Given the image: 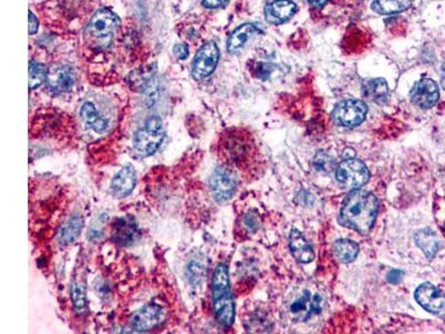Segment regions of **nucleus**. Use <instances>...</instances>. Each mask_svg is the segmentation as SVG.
<instances>
[{"label":"nucleus","mask_w":445,"mask_h":334,"mask_svg":"<svg viewBox=\"0 0 445 334\" xmlns=\"http://www.w3.org/2000/svg\"><path fill=\"white\" fill-rule=\"evenodd\" d=\"M379 201L373 193L366 190H353L342 205L340 223L345 228L366 235L373 228Z\"/></svg>","instance_id":"nucleus-1"},{"label":"nucleus","mask_w":445,"mask_h":334,"mask_svg":"<svg viewBox=\"0 0 445 334\" xmlns=\"http://www.w3.org/2000/svg\"><path fill=\"white\" fill-rule=\"evenodd\" d=\"M165 139V130L158 116H151L144 126L134 134L133 146L142 157H149L158 150Z\"/></svg>","instance_id":"nucleus-3"},{"label":"nucleus","mask_w":445,"mask_h":334,"mask_svg":"<svg viewBox=\"0 0 445 334\" xmlns=\"http://www.w3.org/2000/svg\"><path fill=\"white\" fill-rule=\"evenodd\" d=\"M441 70H442V72H441V85H442L443 90H445V58Z\"/></svg>","instance_id":"nucleus-35"},{"label":"nucleus","mask_w":445,"mask_h":334,"mask_svg":"<svg viewBox=\"0 0 445 334\" xmlns=\"http://www.w3.org/2000/svg\"><path fill=\"white\" fill-rule=\"evenodd\" d=\"M331 0H309V6L312 8L322 9L327 3H330Z\"/></svg>","instance_id":"nucleus-33"},{"label":"nucleus","mask_w":445,"mask_h":334,"mask_svg":"<svg viewBox=\"0 0 445 334\" xmlns=\"http://www.w3.org/2000/svg\"><path fill=\"white\" fill-rule=\"evenodd\" d=\"M29 88L36 90L46 81L47 70L43 63L30 61L29 63Z\"/></svg>","instance_id":"nucleus-27"},{"label":"nucleus","mask_w":445,"mask_h":334,"mask_svg":"<svg viewBox=\"0 0 445 334\" xmlns=\"http://www.w3.org/2000/svg\"><path fill=\"white\" fill-rule=\"evenodd\" d=\"M229 3V0H203V6L205 8H220Z\"/></svg>","instance_id":"nucleus-30"},{"label":"nucleus","mask_w":445,"mask_h":334,"mask_svg":"<svg viewBox=\"0 0 445 334\" xmlns=\"http://www.w3.org/2000/svg\"><path fill=\"white\" fill-rule=\"evenodd\" d=\"M322 299L318 295L312 297L309 292L304 293L300 299H296L291 306V311L295 315H302L307 320L314 313H320L322 310Z\"/></svg>","instance_id":"nucleus-19"},{"label":"nucleus","mask_w":445,"mask_h":334,"mask_svg":"<svg viewBox=\"0 0 445 334\" xmlns=\"http://www.w3.org/2000/svg\"><path fill=\"white\" fill-rule=\"evenodd\" d=\"M220 150L224 159L237 166H245L254 157V144L240 132H233L225 137Z\"/></svg>","instance_id":"nucleus-4"},{"label":"nucleus","mask_w":445,"mask_h":334,"mask_svg":"<svg viewBox=\"0 0 445 334\" xmlns=\"http://www.w3.org/2000/svg\"><path fill=\"white\" fill-rule=\"evenodd\" d=\"M165 320V311L158 304H147L139 308L130 319V326L136 332L152 331Z\"/></svg>","instance_id":"nucleus-10"},{"label":"nucleus","mask_w":445,"mask_h":334,"mask_svg":"<svg viewBox=\"0 0 445 334\" xmlns=\"http://www.w3.org/2000/svg\"><path fill=\"white\" fill-rule=\"evenodd\" d=\"M209 188L216 202H227L236 190V175L229 167H217L209 179Z\"/></svg>","instance_id":"nucleus-9"},{"label":"nucleus","mask_w":445,"mask_h":334,"mask_svg":"<svg viewBox=\"0 0 445 334\" xmlns=\"http://www.w3.org/2000/svg\"><path fill=\"white\" fill-rule=\"evenodd\" d=\"M313 164H314V167H315L316 170H318V172L329 173V172H331L334 168L335 163H334V159L329 154L324 153V152L320 150L314 156Z\"/></svg>","instance_id":"nucleus-28"},{"label":"nucleus","mask_w":445,"mask_h":334,"mask_svg":"<svg viewBox=\"0 0 445 334\" xmlns=\"http://www.w3.org/2000/svg\"><path fill=\"white\" fill-rule=\"evenodd\" d=\"M260 34V29L254 23H244L237 27L227 39V52L231 55H237L243 50L251 36Z\"/></svg>","instance_id":"nucleus-17"},{"label":"nucleus","mask_w":445,"mask_h":334,"mask_svg":"<svg viewBox=\"0 0 445 334\" xmlns=\"http://www.w3.org/2000/svg\"><path fill=\"white\" fill-rule=\"evenodd\" d=\"M363 92L365 97L376 104L383 105L389 99L388 83L383 78H376L366 81L363 85Z\"/></svg>","instance_id":"nucleus-22"},{"label":"nucleus","mask_w":445,"mask_h":334,"mask_svg":"<svg viewBox=\"0 0 445 334\" xmlns=\"http://www.w3.org/2000/svg\"><path fill=\"white\" fill-rule=\"evenodd\" d=\"M414 239H415L417 246L422 250L423 253L426 255L428 259H433L435 257V254L439 250V241L433 230H428V228L419 230L414 235Z\"/></svg>","instance_id":"nucleus-23"},{"label":"nucleus","mask_w":445,"mask_h":334,"mask_svg":"<svg viewBox=\"0 0 445 334\" xmlns=\"http://www.w3.org/2000/svg\"><path fill=\"white\" fill-rule=\"evenodd\" d=\"M138 237V226L130 216L115 219L113 224V239L122 246L134 244Z\"/></svg>","instance_id":"nucleus-16"},{"label":"nucleus","mask_w":445,"mask_h":334,"mask_svg":"<svg viewBox=\"0 0 445 334\" xmlns=\"http://www.w3.org/2000/svg\"><path fill=\"white\" fill-rule=\"evenodd\" d=\"M119 23V18L112 10L107 8L101 9L90 19L86 28L87 35H90L99 45L108 46Z\"/></svg>","instance_id":"nucleus-5"},{"label":"nucleus","mask_w":445,"mask_h":334,"mask_svg":"<svg viewBox=\"0 0 445 334\" xmlns=\"http://www.w3.org/2000/svg\"><path fill=\"white\" fill-rule=\"evenodd\" d=\"M188 52H189V49H188L187 45H185V43H178V45L174 47V54L182 61H185L186 58L188 57Z\"/></svg>","instance_id":"nucleus-29"},{"label":"nucleus","mask_w":445,"mask_h":334,"mask_svg":"<svg viewBox=\"0 0 445 334\" xmlns=\"http://www.w3.org/2000/svg\"><path fill=\"white\" fill-rule=\"evenodd\" d=\"M289 248H291L293 257L298 262L307 264V263L312 262L315 257L312 246L302 235L301 232L296 228H293L291 235H289Z\"/></svg>","instance_id":"nucleus-18"},{"label":"nucleus","mask_w":445,"mask_h":334,"mask_svg":"<svg viewBox=\"0 0 445 334\" xmlns=\"http://www.w3.org/2000/svg\"><path fill=\"white\" fill-rule=\"evenodd\" d=\"M220 61V49L213 41L204 43L195 55L192 63V76L195 81H202L209 76L216 70L217 63Z\"/></svg>","instance_id":"nucleus-8"},{"label":"nucleus","mask_w":445,"mask_h":334,"mask_svg":"<svg viewBox=\"0 0 445 334\" xmlns=\"http://www.w3.org/2000/svg\"><path fill=\"white\" fill-rule=\"evenodd\" d=\"M336 179L343 188L358 190L369 181L370 172L362 161L344 159L336 170Z\"/></svg>","instance_id":"nucleus-6"},{"label":"nucleus","mask_w":445,"mask_h":334,"mask_svg":"<svg viewBox=\"0 0 445 334\" xmlns=\"http://www.w3.org/2000/svg\"><path fill=\"white\" fill-rule=\"evenodd\" d=\"M334 254L338 261L342 263H351L356 259L359 254V245L351 239H338L333 244Z\"/></svg>","instance_id":"nucleus-24"},{"label":"nucleus","mask_w":445,"mask_h":334,"mask_svg":"<svg viewBox=\"0 0 445 334\" xmlns=\"http://www.w3.org/2000/svg\"><path fill=\"white\" fill-rule=\"evenodd\" d=\"M136 186V170L133 165H126L110 181V190L117 199H124L132 194Z\"/></svg>","instance_id":"nucleus-14"},{"label":"nucleus","mask_w":445,"mask_h":334,"mask_svg":"<svg viewBox=\"0 0 445 334\" xmlns=\"http://www.w3.org/2000/svg\"><path fill=\"white\" fill-rule=\"evenodd\" d=\"M415 299L424 310L435 315L445 314V294L431 283L420 286L414 294Z\"/></svg>","instance_id":"nucleus-12"},{"label":"nucleus","mask_w":445,"mask_h":334,"mask_svg":"<svg viewBox=\"0 0 445 334\" xmlns=\"http://www.w3.org/2000/svg\"><path fill=\"white\" fill-rule=\"evenodd\" d=\"M84 228L83 216L75 214L70 216L59 230V242L61 245H70L75 243L81 237V230Z\"/></svg>","instance_id":"nucleus-20"},{"label":"nucleus","mask_w":445,"mask_h":334,"mask_svg":"<svg viewBox=\"0 0 445 334\" xmlns=\"http://www.w3.org/2000/svg\"><path fill=\"white\" fill-rule=\"evenodd\" d=\"M298 12L296 3L292 0H274L265 7V19L271 25H282L287 23Z\"/></svg>","instance_id":"nucleus-13"},{"label":"nucleus","mask_w":445,"mask_h":334,"mask_svg":"<svg viewBox=\"0 0 445 334\" xmlns=\"http://www.w3.org/2000/svg\"><path fill=\"white\" fill-rule=\"evenodd\" d=\"M211 301L215 317L220 326L229 328L235 320L234 297L231 291L229 268L224 263L217 265L211 279Z\"/></svg>","instance_id":"nucleus-2"},{"label":"nucleus","mask_w":445,"mask_h":334,"mask_svg":"<svg viewBox=\"0 0 445 334\" xmlns=\"http://www.w3.org/2000/svg\"><path fill=\"white\" fill-rule=\"evenodd\" d=\"M72 301L77 313H83L87 306L86 282L81 277H76L72 283Z\"/></svg>","instance_id":"nucleus-26"},{"label":"nucleus","mask_w":445,"mask_h":334,"mask_svg":"<svg viewBox=\"0 0 445 334\" xmlns=\"http://www.w3.org/2000/svg\"><path fill=\"white\" fill-rule=\"evenodd\" d=\"M413 0H374L372 9L381 14H393L404 12L412 6Z\"/></svg>","instance_id":"nucleus-25"},{"label":"nucleus","mask_w":445,"mask_h":334,"mask_svg":"<svg viewBox=\"0 0 445 334\" xmlns=\"http://www.w3.org/2000/svg\"><path fill=\"white\" fill-rule=\"evenodd\" d=\"M81 117L87 126L94 132H101L107 130L108 121L99 114L92 101H86L81 108Z\"/></svg>","instance_id":"nucleus-21"},{"label":"nucleus","mask_w":445,"mask_h":334,"mask_svg":"<svg viewBox=\"0 0 445 334\" xmlns=\"http://www.w3.org/2000/svg\"><path fill=\"white\" fill-rule=\"evenodd\" d=\"M47 84L50 90L55 92H65L72 90L75 75L72 68L66 65H55L47 72Z\"/></svg>","instance_id":"nucleus-15"},{"label":"nucleus","mask_w":445,"mask_h":334,"mask_svg":"<svg viewBox=\"0 0 445 334\" xmlns=\"http://www.w3.org/2000/svg\"><path fill=\"white\" fill-rule=\"evenodd\" d=\"M342 156H343V159H354L355 152H354V150H352V148H346V150H344V152H343V154H342Z\"/></svg>","instance_id":"nucleus-34"},{"label":"nucleus","mask_w":445,"mask_h":334,"mask_svg":"<svg viewBox=\"0 0 445 334\" xmlns=\"http://www.w3.org/2000/svg\"><path fill=\"white\" fill-rule=\"evenodd\" d=\"M403 275H404V273L402 271H400V270H392L388 274V281L392 283V284H399L402 281Z\"/></svg>","instance_id":"nucleus-31"},{"label":"nucleus","mask_w":445,"mask_h":334,"mask_svg":"<svg viewBox=\"0 0 445 334\" xmlns=\"http://www.w3.org/2000/svg\"><path fill=\"white\" fill-rule=\"evenodd\" d=\"M410 98L412 104L423 110H428L439 101V86L431 78H423L414 84Z\"/></svg>","instance_id":"nucleus-11"},{"label":"nucleus","mask_w":445,"mask_h":334,"mask_svg":"<svg viewBox=\"0 0 445 334\" xmlns=\"http://www.w3.org/2000/svg\"><path fill=\"white\" fill-rule=\"evenodd\" d=\"M29 35H34L38 30V21L35 14H32V10H29Z\"/></svg>","instance_id":"nucleus-32"},{"label":"nucleus","mask_w":445,"mask_h":334,"mask_svg":"<svg viewBox=\"0 0 445 334\" xmlns=\"http://www.w3.org/2000/svg\"><path fill=\"white\" fill-rule=\"evenodd\" d=\"M367 105L359 99H346L336 105L332 112L333 121L343 127H356L366 119Z\"/></svg>","instance_id":"nucleus-7"}]
</instances>
